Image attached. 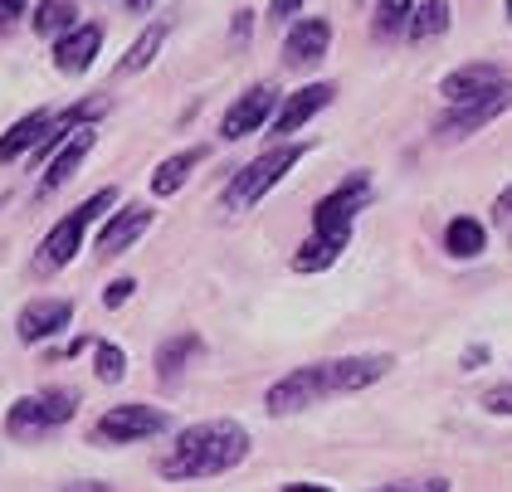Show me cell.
<instances>
[{"label":"cell","mask_w":512,"mask_h":492,"mask_svg":"<svg viewBox=\"0 0 512 492\" xmlns=\"http://www.w3.org/2000/svg\"><path fill=\"white\" fill-rule=\"evenodd\" d=\"M254 449L249 429L239 419H200L186 424L176 439H171V454L157 463V473L166 483H196V478H220L239 468Z\"/></svg>","instance_id":"cell-1"},{"label":"cell","mask_w":512,"mask_h":492,"mask_svg":"<svg viewBox=\"0 0 512 492\" xmlns=\"http://www.w3.org/2000/svg\"><path fill=\"white\" fill-rule=\"evenodd\" d=\"M113 205H122V190L103 186V190H93L83 205H74L64 220H54V229L40 239L35 273H59V268L74 264V259L83 254V244H88V229L98 225V220H108V215H113Z\"/></svg>","instance_id":"cell-2"},{"label":"cell","mask_w":512,"mask_h":492,"mask_svg":"<svg viewBox=\"0 0 512 492\" xmlns=\"http://www.w3.org/2000/svg\"><path fill=\"white\" fill-rule=\"evenodd\" d=\"M313 152L308 142H278V147H269V152H259L249 166H239L235 176L225 181V190H220V205L230 210V215H239V210H254L269 190L303 161V156Z\"/></svg>","instance_id":"cell-3"},{"label":"cell","mask_w":512,"mask_h":492,"mask_svg":"<svg viewBox=\"0 0 512 492\" xmlns=\"http://www.w3.org/2000/svg\"><path fill=\"white\" fill-rule=\"evenodd\" d=\"M74 415H79V390L54 385V390L20 395V400H15V405L5 410V434L20 439V444H35V439H44V434L64 429Z\"/></svg>","instance_id":"cell-4"},{"label":"cell","mask_w":512,"mask_h":492,"mask_svg":"<svg viewBox=\"0 0 512 492\" xmlns=\"http://www.w3.org/2000/svg\"><path fill=\"white\" fill-rule=\"evenodd\" d=\"M171 429V415L161 410V405H142V400H132V405H113V410H103L98 424H93V444H103V449H122V444H142V439H157Z\"/></svg>","instance_id":"cell-5"},{"label":"cell","mask_w":512,"mask_h":492,"mask_svg":"<svg viewBox=\"0 0 512 492\" xmlns=\"http://www.w3.org/2000/svg\"><path fill=\"white\" fill-rule=\"evenodd\" d=\"M366 205H371V176H366V171H352V176H342V181L313 205V229L317 234H352L356 215H361Z\"/></svg>","instance_id":"cell-6"},{"label":"cell","mask_w":512,"mask_h":492,"mask_svg":"<svg viewBox=\"0 0 512 492\" xmlns=\"http://www.w3.org/2000/svg\"><path fill=\"white\" fill-rule=\"evenodd\" d=\"M322 400H327V380H322V361H313V366H298L283 380H274L269 395H264V410L283 419V415H303V410H313Z\"/></svg>","instance_id":"cell-7"},{"label":"cell","mask_w":512,"mask_h":492,"mask_svg":"<svg viewBox=\"0 0 512 492\" xmlns=\"http://www.w3.org/2000/svg\"><path fill=\"white\" fill-rule=\"evenodd\" d=\"M278 113V88L274 83H254L249 93H239L220 117V142H244L254 132H264Z\"/></svg>","instance_id":"cell-8"},{"label":"cell","mask_w":512,"mask_h":492,"mask_svg":"<svg viewBox=\"0 0 512 492\" xmlns=\"http://www.w3.org/2000/svg\"><path fill=\"white\" fill-rule=\"evenodd\" d=\"M508 108H512V78L503 83V88H493V93L473 98V103L449 108V113L434 122V137H439V142H459V137H473V132H483L493 117H503Z\"/></svg>","instance_id":"cell-9"},{"label":"cell","mask_w":512,"mask_h":492,"mask_svg":"<svg viewBox=\"0 0 512 492\" xmlns=\"http://www.w3.org/2000/svg\"><path fill=\"white\" fill-rule=\"evenodd\" d=\"M332 20L327 15H298L288 30H283V64L293 69V74H308L317 69L322 59H327V49H332Z\"/></svg>","instance_id":"cell-10"},{"label":"cell","mask_w":512,"mask_h":492,"mask_svg":"<svg viewBox=\"0 0 512 492\" xmlns=\"http://www.w3.org/2000/svg\"><path fill=\"white\" fill-rule=\"evenodd\" d=\"M395 366L391 351H371V356H337V361H322V380H327V395H361L371 390L376 380H386Z\"/></svg>","instance_id":"cell-11"},{"label":"cell","mask_w":512,"mask_h":492,"mask_svg":"<svg viewBox=\"0 0 512 492\" xmlns=\"http://www.w3.org/2000/svg\"><path fill=\"white\" fill-rule=\"evenodd\" d=\"M152 220H157V210H152V205H142V200H132V205L113 210V215L103 220V229H98V239H93L98 259H118V254H127V249L152 229Z\"/></svg>","instance_id":"cell-12"},{"label":"cell","mask_w":512,"mask_h":492,"mask_svg":"<svg viewBox=\"0 0 512 492\" xmlns=\"http://www.w3.org/2000/svg\"><path fill=\"white\" fill-rule=\"evenodd\" d=\"M332 98H337V83H308V88L288 93V98L278 103L269 132H274L278 142H288V137H293V132H303V127L322 113V108H332Z\"/></svg>","instance_id":"cell-13"},{"label":"cell","mask_w":512,"mask_h":492,"mask_svg":"<svg viewBox=\"0 0 512 492\" xmlns=\"http://www.w3.org/2000/svg\"><path fill=\"white\" fill-rule=\"evenodd\" d=\"M508 74L498 69V64H488V59H473V64H459L454 74L439 78V98L449 103V108H459V103H473V98H483V93H493V88H503Z\"/></svg>","instance_id":"cell-14"},{"label":"cell","mask_w":512,"mask_h":492,"mask_svg":"<svg viewBox=\"0 0 512 492\" xmlns=\"http://www.w3.org/2000/svg\"><path fill=\"white\" fill-rule=\"evenodd\" d=\"M93 142H98V127H79V132H74V137H69L59 152L49 156V166L40 171V186H35V190H40V200H49L54 190H64L74 176H79V166L88 161Z\"/></svg>","instance_id":"cell-15"},{"label":"cell","mask_w":512,"mask_h":492,"mask_svg":"<svg viewBox=\"0 0 512 492\" xmlns=\"http://www.w3.org/2000/svg\"><path fill=\"white\" fill-rule=\"evenodd\" d=\"M69 322H74V303H69V298H35V303L20 307L15 332H20V341H25V346H40V341L59 337Z\"/></svg>","instance_id":"cell-16"},{"label":"cell","mask_w":512,"mask_h":492,"mask_svg":"<svg viewBox=\"0 0 512 492\" xmlns=\"http://www.w3.org/2000/svg\"><path fill=\"white\" fill-rule=\"evenodd\" d=\"M98 49H103V25L98 20H83L79 30H69V35L54 39V69L69 78H79L93 69V59H98Z\"/></svg>","instance_id":"cell-17"},{"label":"cell","mask_w":512,"mask_h":492,"mask_svg":"<svg viewBox=\"0 0 512 492\" xmlns=\"http://www.w3.org/2000/svg\"><path fill=\"white\" fill-rule=\"evenodd\" d=\"M49 122H54V113H49V108H35V113L20 117L15 127H5V137H0V166H10V161L35 152L44 142V132H49Z\"/></svg>","instance_id":"cell-18"},{"label":"cell","mask_w":512,"mask_h":492,"mask_svg":"<svg viewBox=\"0 0 512 492\" xmlns=\"http://www.w3.org/2000/svg\"><path fill=\"white\" fill-rule=\"evenodd\" d=\"M347 244H352V234H317L313 229V239H303L293 254V273H327L347 254Z\"/></svg>","instance_id":"cell-19"},{"label":"cell","mask_w":512,"mask_h":492,"mask_svg":"<svg viewBox=\"0 0 512 492\" xmlns=\"http://www.w3.org/2000/svg\"><path fill=\"white\" fill-rule=\"evenodd\" d=\"M483 249H488V225H483L478 215H454V220L444 225V254H449V259L469 264Z\"/></svg>","instance_id":"cell-20"},{"label":"cell","mask_w":512,"mask_h":492,"mask_svg":"<svg viewBox=\"0 0 512 492\" xmlns=\"http://www.w3.org/2000/svg\"><path fill=\"white\" fill-rule=\"evenodd\" d=\"M205 156H210V147H186V152H176V156H166V161H157V171H152V195H157V200H166V195L186 190L191 171H196Z\"/></svg>","instance_id":"cell-21"},{"label":"cell","mask_w":512,"mask_h":492,"mask_svg":"<svg viewBox=\"0 0 512 492\" xmlns=\"http://www.w3.org/2000/svg\"><path fill=\"white\" fill-rule=\"evenodd\" d=\"M415 5H420V0H376V10H371V35L381 39V44L410 39V20H415Z\"/></svg>","instance_id":"cell-22"},{"label":"cell","mask_w":512,"mask_h":492,"mask_svg":"<svg viewBox=\"0 0 512 492\" xmlns=\"http://www.w3.org/2000/svg\"><path fill=\"white\" fill-rule=\"evenodd\" d=\"M196 356H205V341H200L196 332H176V337H166L157 346V376L176 380L181 371H186V361H196Z\"/></svg>","instance_id":"cell-23"},{"label":"cell","mask_w":512,"mask_h":492,"mask_svg":"<svg viewBox=\"0 0 512 492\" xmlns=\"http://www.w3.org/2000/svg\"><path fill=\"white\" fill-rule=\"evenodd\" d=\"M30 25H35V35L59 39V35H69V30H79L83 20H79V5L74 0H40L35 15H30Z\"/></svg>","instance_id":"cell-24"},{"label":"cell","mask_w":512,"mask_h":492,"mask_svg":"<svg viewBox=\"0 0 512 492\" xmlns=\"http://www.w3.org/2000/svg\"><path fill=\"white\" fill-rule=\"evenodd\" d=\"M161 44H166V25L152 20V25L137 35V44L118 59V78H132V74H142V69H152V64H157V54H161Z\"/></svg>","instance_id":"cell-25"},{"label":"cell","mask_w":512,"mask_h":492,"mask_svg":"<svg viewBox=\"0 0 512 492\" xmlns=\"http://www.w3.org/2000/svg\"><path fill=\"white\" fill-rule=\"evenodd\" d=\"M449 20H454L449 0H420L415 5V20H410V39L415 44H430V39L449 35Z\"/></svg>","instance_id":"cell-26"},{"label":"cell","mask_w":512,"mask_h":492,"mask_svg":"<svg viewBox=\"0 0 512 492\" xmlns=\"http://www.w3.org/2000/svg\"><path fill=\"white\" fill-rule=\"evenodd\" d=\"M93 371H98L103 385H118L127 376V351L118 341H93Z\"/></svg>","instance_id":"cell-27"},{"label":"cell","mask_w":512,"mask_h":492,"mask_svg":"<svg viewBox=\"0 0 512 492\" xmlns=\"http://www.w3.org/2000/svg\"><path fill=\"white\" fill-rule=\"evenodd\" d=\"M478 405H483L488 415H503V419H512V380H508V385H488Z\"/></svg>","instance_id":"cell-28"},{"label":"cell","mask_w":512,"mask_h":492,"mask_svg":"<svg viewBox=\"0 0 512 492\" xmlns=\"http://www.w3.org/2000/svg\"><path fill=\"white\" fill-rule=\"evenodd\" d=\"M132 293H137V278H113V283L103 288V307L118 312L122 303H132Z\"/></svg>","instance_id":"cell-29"},{"label":"cell","mask_w":512,"mask_h":492,"mask_svg":"<svg viewBox=\"0 0 512 492\" xmlns=\"http://www.w3.org/2000/svg\"><path fill=\"white\" fill-rule=\"evenodd\" d=\"M376 492H449L444 478H405V483H381Z\"/></svg>","instance_id":"cell-30"},{"label":"cell","mask_w":512,"mask_h":492,"mask_svg":"<svg viewBox=\"0 0 512 492\" xmlns=\"http://www.w3.org/2000/svg\"><path fill=\"white\" fill-rule=\"evenodd\" d=\"M30 15V0H0V35H10Z\"/></svg>","instance_id":"cell-31"},{"label":"cell","mask_w":512,"mask_h":492,"mask_svg":"<svg viewBox=\"0 0 512 492\" xmlns=\"http://www.w3.org/2000/svg\"><path fill=\"white\" fill-rule=\"evenodd\" d=\"M288 15H303V0H269V20H274V25L288 30V25H293Z\"/></svg>","instance_id":"cell-32"},{"label":"cell","mask_w":512,"mask_h":492,"mask_svg":"<svg viewBox=\"0 0 512 492\" xmlns=\"http://www.w3.org/2000/svg\"><path fill=\"white\" fill-rule=\"evenodd\" d=\"M244 39H254V10H235L230 20V44H244Z\"/></svg>","instance_id":"cell-33"},{"label":"cell","mask_w":512,"mask_h":492,"mask_svg":"<svg viewBox=\"0 0 512 492\" xmlns=\"http://www.w3.org/2000/svg\"><path fill=\"white\" fill-rule=\"evenodd\" d=\"M459 366H464V371L488 366V341H469V346H464V356H459Z\"/></svg>","instance_id":"cell-34"},{"label":"cell","mask_w":512,"mask_h":492,"mask_svg":"<svg viewBox=\"0 0 512 492\" xmlns=\"http://www.w3.org/2000/svg\"><path fill=\"white\" fill-rule=\"evenodd\" d=\"M493 215H498V225H512V186L498 190V200H493Z\"/></svg>","instance_id":"cell-35"},{"label":"cell","mask_w":512,"mask_h":492,"mask_svg":"<svg viewBox=\"0 0 512 492\" xmlns=\"http://www.w3.org/2000/svg\"><path fill=\"white\" fill-rule=\"evenodd\" d=\"M59 492H113L108 483H64Z\"/></svg>","instance_id":"cell-36"},{"label":"cell","mask_w":512,"mask_h":492,"mask_svg":"<svg viewBox=\"0 0 512 492\" xmlns=\"http://www.w3.org/2000/svg\"><path fill=\"white\" fill-rule=\"evenodd\" d=\"M283 492H332L327 483H283Z\"/></svg>","instance_id":"cell-37"},{"label":"cell","mask_w":512,"mask_h":492,"mask_svg":"<svg viewBox=\"0 0 512 492\" xmlns=\"http://www.w3.org/2000/svg\"><path fill=\"white\" fill-rule=\"evenodd\" d=\"M122 5H127V10H132V15H147V10H152V5H157V0H122Z\"/></svg>","instance_id":"cell-38"},{"label":"cell","mask_w":512,"mask_h":492,"mask_svg":"<svg viewBox=\"0 0 512 492\" xmlns=\"http://www.w3.org/2000/svg\"><path fill=\"white\" fill-rule=\"evenodd\" d=\"M503 10H508V20H512V0H503Z\"/></svg>","instance_id":"cell-39"}]
</instances>
